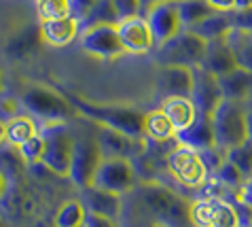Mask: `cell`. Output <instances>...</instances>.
<instances>
[{
    "label": "cell",
    "mask_w": 252,
    "mask_h": 227,
    "mask_svg": "<svg viewBox=\"0 0 252 227\" xmlns=\"http://www.w3.org/2000/svg\"><path fill=\"white\" fill-rule=\"evenodd\" d=\"M129 195L136 210L142 217L151 219L153 223L167 227H185L187 223H191V204L178 193H174L170 187H163L155 181H146L136 185Z\"/></svg>",
    "instance_id": "cell-1"
},
{
    "label": "cell",
    "mask_w": 252,
    "mask_h": 227,
    "mask_svg": "<svg viewBox=\"0 0 252 227\" xmlns=\"http://www.w3.org/2000/svg\"><path fill=\"white\" fill-rule=\"evenodd\" d=\"M74 111L83 115L87 121H94L100 127L121 132L129 138H144V113L136 106L125 104H97L89 102L81 96H70Z\"/></svg>",
    "instance_id": "cell-2"
},
{
    "label": "cell",
    "mask_w": 252,
    "mask_h": 227,
    "mask_svg": "<svg viewBox=\"0 0 252 227\" xmlns=\"http://www.w3.org/2000/svg\"><path fill=\"white\" fill-rule=\"evenodd\" d=\"M19 100H22V106L28 113L43 119L45 125L66 123L76 113L72 102H70V98L60 94L58 89H51V87H47V85H38V83L26 85Z\"/></svg>",
    "instance_id": "cell-3"
},
{
    "label": "cell",
    "mask_w": 252,
    "mask_h": 227,
    "mask_svg": "<svg viewBox=\"0 0 252 227\" xmlns=\"http://www.w3.org/2000/svg\"><path fill=\"white\" fill-rule=\"evenodd\" d=\"M212 127L216 136V147L222 151H231L242 147L250 140L248 134V113L246 102L240 100H225L212 115Z\"/></svg>",
    "instance_id": "cell-4"
},
{
    "label": "cell",
    "mask_w": 252,
    "mask_h": 227,
    "mask_svg": "<svg viewBox=\"0 0 252 227\" xmlns=\"http://www.w3.org/2000/svg\"><path fill=\"white\" fill-rule=\"evenodd\" d=\"M155 60L159 66H189L199 68L206 60L208 40L195 30H183L178 37L167 40L165 45L155 49Z\"/></svg>",
    "instance_id": "cell-5"
},
{
    "label": "cell",
    "mask_w": 252,
    "mask_h": 227,
    "mask_svg": "<svg viewBox=\"0 0 252 227\" xmlns=\"http://www.w3.org/2000/svg\"><path fill=\"white\" fill-rule=\"evenodd\" d=\"M104 161V153L97 136L89 132H74V151H72V166H70L68 179L81 191L94 187L97 168Z\"/></svg>",
    "instance_id": "cell-6"
},
{
    "label": "cell",
    "mask_w": 252,
    "mask_h": 227,
    "mask_svg": "<svg viewBox=\"0 0 252 227\" xmlns=\"http://www.w3.org/2000/svg\"><path fill=\"white\" fill-rule=\"evenodd\" d=\"M40 132L45 136L43 166L58 176H68L72 166L74 132L66 123H49Z\"/></svg>",
    "instance_id": "cell-7"
},
{
    "label": "cell",
    "mask_w": 252,
    "mask_h": 227,
    "mask_svg": "<svg viewBox=\"0 0 252 227\" xmlns=\"http://www.w3.org/2000/svg\"><path fill=\"white\" fill-rule=\"evenodd\" d=\"M167 170L172 172V176L176 179L178 185H183L187 189H199L208 183L210 170L204 164V157H201L199 151H195L191 147L178 145L167 153Z\"/></svg>",
    "instance_id": "cell-8"
},
{
    "label": "cell",
    "mask_w": 252,
    "mask_h": 227,
    "mask_svg": "<svg viewBox=\"0 0 252 227\" xmlns=\"http://www.w3.org/2000/svg\"><path fill=\"white\" fill-rule=\"evenodd\" d=\"M136 185H138V172L134 159H125V157H104L94 181V187L123 197L129 195L136 189Z\"/></svg>",
    "instance_id": "cell-9"
},
{
    "label": "cell",
    "mask_w": 252,
    "mask_h": 227,
    "mask_svg": "<svg viewBox=\"0 0 252 227\" xmlns=\"http://www.w3.org/2000/svg\"><path fill=\"white\" fill-rule=\"evenodd\" d=\"M142 15L146 17V21H149V26H151L157 49L185 30L183 19H180V11H178V0L157 2V4L149 6Z\"/></svg>",
    "instance_id": "cell-10"
},
{
    "label": "cell",
    "mask_w": 252,
    "mask_h": 227,
    "mask_svg": "<svg viewBox=\"0 0 252 227\" xmlns=\"http://www.w3.org/2000/svg\"><path fill=\"white\" fill-rule=\"evenodd\" d=\"M83 51L100 60H115L125 55V49L119 38L117 26H92L79 34Z\"/></svg>",
    "instance_id": "cell-11"
},
{
    "label": "cell",
    "mask_w": 252,
    "mask_h": 227,
    "mask_svg": "<svg viewBox=\"0 0 252 227\" xmlns=\"http://www.w3.org/2000/svg\"><path fill=\"white\" fill-rule=\"evenodd\" d=\"M117 32H119V38H121L125 53H129V55H146L157 49L155 37H153L151 26L144 15L121 19L117 24Z\"/></svg>",
    "instance_id": "cell-12"
},
{
    "label": "cell",
    "mask_w": 252,
    "mask_h": 227,
    "mask_svg": "<svg viewBox=\"0 0 252 227\" xmlns=\"http://www.w3.org/2000/svg\"><path fill=\"white\" fill-rule=\"evenodd\" d=\"M193 102L197 106L199 115L212 117L214 111L225 102V94L220 87V79L208 73L204 68H195V87H193Z\"/></svg>",
    "instance_id": "cell-13"
},
{
    "label": "cell",
    "mask_w": 252,
    "mask_h": 227,
    "mask_svg": "<svg viewBox=\"0 0 252 227\" xmlns=\"http://www.w3.org/2000/svg\"><path fill=\"white\" fill-rule=\"evenodd\" d=\"M155 87L163 98H172V96L191 98L195 87V68L159 66L155 75Z\"/></svg>",
    "instance_id": "cell-14"
},
{
    "label": "cell",
    "mask_w": 252,
    "mask_h": 227,
    "mask_svg": "<svg viewBox=\"0 0 252 227\" xmlns=\"http://www.w3.org/2000/svg\"><path fill=\"white\" fill-rule=\"evenodd\" d=\"M43 34H40L38 24H30L9 34V38L2 45V53L9 62H22L34 58L40 47H43Z\"/></svg>",
    "instance_id": "cell-15"
},
{
    "label": "cell",
    "mask_w": 252,
    "mask_h": 227,
    "mask_svg": "<svg viewBox=\"0 0 252 227\" xmlns=\"http://www.w3.org/2000/svg\"><path fill=\"white\" fill-rule=\"evenodd\" d=\"M97 140H100L104 157H125L134 159V155H142L144 151V138H129L121 132L108 130V127H100L97 132Z\"/></svg>",
    "instance_id": "cell-16"
},
{
    "label": "cell",
    "mask_w": 252,
    "mask_h": 227,
    "mask_svg": "<svg viewBox=\"0 0 252 227\" xmlns=\"http://www.w3.org/2000/svg\"><path fill=\"white\" fill-rule=\"evenodd\" d=\"M201 68L212 73L214 76H227L231 73H235L240 68L235 55H233V49H231L227 37H220V38H214V40H208V51H206V60L201 64Z\"/></svg>",
    "instance_id": "cell-17"
},
{
    "label": "cell",
    "mask_w": 252,
    "mask_h": 227,
    "mask_svg": "<svg viewBox=\"0 0 252 227\" xmlns=\"http://www.w3.org/2000/svg\"><path fill=\"white\" fill-rule=\"evenodd\" d=\"M38 28L43 40L51 47H66L81 34V21L74 15L60 19H38Z\"/></svg>",
    "instance_id": "cell-18"
},
{
    "label": "cell",
    "mask_w": 252,
    "mask_h": 227,
    "mask_svg": "<svg viewBox=\"0 0 252 227\" xmlns=\"http://www.w3.org/2000/svg\"><path fill=\"white\" fill-rule=\"evenodd\" d=\"M81 202L85 204L87 212L113 219V221H119V217H121V212H123V195L110 193V191H104L97 187L83 189Z\"/></svg>",
    "instance_id": "cell-19"
},
{
    "label": "cell",
    "mask_w": 252,
    "mask_h": 227,
    "mask_svg": "<svg viewBox=\"0 0 252 227\" xmlns=\"http://www.w3.org/2000/svg\"><path fill=\"white\" fill-rule=\"evenodd\" d=\"M159 109L163 111L167 115V119L172 121L176 134L189 130V127L199 119V111H197V106H195L193 98H183V96L163 98L159 104Z\"/></svg>",
    "instance_id": "cell-20"
},
{
    "label": "cell",
    "mask_w": 252,
    "mask_h": 227,
    "mask_svg": "<svg viewBox=\"0 0 252 227\" xmlns=\"http://www.w3.org/2000/svg\"><path fill=\"white\" fill-rule=\"evenodd\" d=\"M176 143L191 147L195 151H208V149L216 147V136H214V127H212V117L199 115V119L195 121L189 130L176 134Z\"/></svg>",
    "instance_id": "cell-21"
},
{
    "label": "cell",
    "mask_w": 252,
    "mask_h": 227,
    "mask_svg": "<svg viewBox=\"0 0 252 227\" xmlns=\"http://www.w3.org/2000/svg\"><path fill=\"white\" fill-rule=\"evenodd\" d=\"M144 138L149 143H157V145L176 140V130H174L172 121L161 109H153L144 113Z\"/></svg>",
    "instance_id": "cell-22"
},
{
    "label": "cell",
    "mask_w": 252,
    "mask_h": 227,
    "mask_svg": "<svg viewBox=\"0 0 252 227\" xmlns=\"http://www.w3.org/2000/svg\"><path fill=\"white\" fill-rule=\"evenodd\" d=\"M220 87H222V94H225V100L246 102L252 96V73L237 68L235 73L220 76Z\"/></svg>",
    "instance_id": "cell-23"
},
{
    "label": "cell",
    "mask_w": 252,
    "mask_h": 227,
    "mask_svg": "<svg viewBox=\"0 0 252 227\" xmlns=\"http://www.w3.org/2000/svg\"><path fill=\"white\" fill-rule=\"evenodd\" d=\"M178 11H180V19H183L185 30H195L199 24H204L206 19L219 13L206 0H178Z\"/></svg>",
    "instance_id": "cell-24"
},
{
    "label": "cell",
    "mask_w": 252,
    "mask_h": 227,
    "mask_svg": "<svg viewBox=\"0 0 252 227\" xmlns=\"http://www.w3.org/2000/svg\"><path fill=\"white\" fill-rule=\"evenodd\" d=\"M38 125L30 115H17L11 121H6V143L13 149H19L24 143H28L30 138H34L38 134Z\"/></svg>",
    "instance_id": "cell-25"
},
{
    "label": "cell",
    "mask_w": 252,
    "mask_h": 227,
    "mask_svg": "<svg viewBox=\"0 0 252 227\" xmlns=\"http://www.w3.org/2000/svg\"><path fill=\"white\" fill-rule=\"evenodd\" d=\"M227 40L240 68L252 73V30H242V28H233L227 34Z\"/></svg>",
    "instance_id": "cell-26"
},
{
    "label": "cell",
    "mask_w": 252,
    "mask_h": 227,
    "mask_svg": "<svg viewBox=\"0 0 252 227\" xmlns=\"http://www.w3.org/2000/svg\"><path fill=\"white\" fill-rule=\"evenodd\" d=\"M212 227H244L240 206H233L220 197H212Z\"/></svg>",
    "instance_id": "cell-27"
},
{
    "label": "cell",
    "mask_w": 252,
    "mask_h": 227,
    "mask_svg": "<svg viewBox=\"0 0 252 227\" xmlns=\"http://www.w3.org/2000/svg\"><path fill=\"white\" fill-rule=\"evenodd\" d=\"M233 30V13H216L210 19H206L204 24H199L195 28V32L199 37H204L206 40H214L220 37H227V34Z\"/></svg>",
    "instance_id": "cell-28"
},
{
    "label": "cell",
    "mask_w": 252,
    "mask_h": 227,
    "mask_svg": "<svg viewBox=\"0 0 252 227\" xmlns=\"http://www.w3.org/2000/svg\"><path fill=\"white\" fill-rule=\"evenodd\" d=\"M87 221V208L81 200H68L55 215V227H83Z\"/></svg>",
    "instance_id": "cell-29"
},
{
    "label": "cell",
    "mask_w": 252,
    "mask_h": 227,
    "mask_svg": "<svg viewBox=\"0 0 252 227\" xmlns=\"http://www.w3.org/2000/svg\"><path fill=\"white\" fill-rule=\"evenodd\" d=\"M117 24H119V13L115 9L113 0H97L92 13L81 21V30L92 26H117Z\"/></svg>",
    "instance_id": "cell-30"
},
{
    "label": "cell",
    "mask_w": 252,
    "mask_h": 227,
    "mask_svg": "<svg viewBox=\"0 0 252 227\" xmlns=\"http://www.w3.org/2000/svg\"><path fill=\"white\" fill-rule=\"evenodd\" d=\"M227 159H229L237 170H240L246 181L252 179V140L244 143L242 147L231 149V151L227 153Z\"/></svg>",
    "instance_id": "cell-31"
},
{
    "label": "cell",
    "mask_w": 252,
    "mask_h": 227,
    "mask_svg": "<svg viewBox=\"0 0 252 227\" xmlns=\"http://www.w3.org/2000/svg\"><path fill=\"white\" fill-rule=\"evenodd\" d=\"M19 153V157L26 164H43V155H45V136L43 132H38L34 138H30L28 143H24L19 149H15Z\"/></svg>",
    "instance_id": "cell-32"
},
{
    "label": "cell",
    "mask_w": 252,
    "mask_h": 227,
    "mask_svg": "<svg viewBox=\"0 0 252 227\" xmlns=\"http://www.w3.org/2000/svg\"><path fill=\"white\" fill-rule=\"evenodd\" d=\"M38 19H60L70 15L68 0H36Z\"/></svg>",
    "instance_id": "cell-33"
},
{
    "label": "cell",
    "mask_w": 252,
    "mask_h": 227,
    "mask_svg": "<svg viewBox=\"0 0 252 227\" xmlns=\"http://www.w3.org/2000/svg\"><path fill=\"white\" fill-rule=\"evenodd\" d=\"M216 179H219L227 189H233V191H242V187L246 185V179H244V174L233 164H231L229 159L222 161V166L216 170Z\"/></svg>",
    "instance_id": "cell-34"
},
{
    "label": "cell",
    "mask_w": 252,
    "mask_h": 227,
    "mask_svg": "<svg viewBox=\"0 0 252 227\" xmlns=\"http://www.w3.org/2000/svg\"><path fill=\"white\" fill-rule=\"evenodd\" d=\"M191 223L195 227H212V197L191 204Z\"/></svg>",
    "instance_id": "cell-35"
},
{
    "label": "cell",
    "mask_w": 252,
    "mask_h": 227,
    "mask_svg": "<svg viewBox=\"0 0 252 227\" xmlns=\"http://www.w3.org/2000/svg\"><path fill=\"white\" fill-rule=\"evenodd\" d=\"M22 100L19 98H15L13 94H6V91H2L0 94V121H11L13 117L22 115Z\"/></svg>",
    "instance_id": "cell-36"
},
{
    "label": "cell",
    "mask_w": 252,
    "mask_h": 227,
    "mask_svg": "<svg viewBox=\"0 0 252 227\" xmlns=\"http://www.w3.org/2000/svg\"><path fill=\"white\" fill-rule=\"evenodd\" d=\"M115 9L119 13V21L121 19H129V17H138L142 15V0H113Z\"/></svg>",
    "instance_id": "cell-37"
},
{
    "label": "cell",
    "mask_w": 252,
    "mask_h": 227,
    "mask_svg": "<svg viewBox=\"0 0 252 227\" xmlns=\"http://www.w3.org/2000/svg\"><path fill=\"white\" fill-rule=\"evenodd\" d=\"M68 2H70V15H74L79 21H83L97 4V0H68Z\"/></svg>",
    "instance_id": "cell-38"
},
{
    "label": "cell",
    "mask_w": 252,
    "mask_h": 227,
    "mask_svg": "<svg viewBox=\"0 0 252 227\" xmlns=\"http://www.w3.org/2000/svg\"><path fill=\"white\" fill-rule=\"evenodd\" d=\"M85 227H119V223L113 221V219H106V217H100V215H92V212H87Z\"/></svg>",
    "instance_id": "cell-39"
},
{
    "label": "cell",
    "mask_w": 252,
    "mask_h": 227,
    "mask_svg": "<svg viewBox=\"0 0 252 227\" xmlns=\"http://www.w3.org/2000/svg\"><path fill=\"white\" fill-rule=\"evenodd\" d=\"M240 202L246 204L248 208H252V179L246 181V185L242 187V191H240Z\"/></svg>",
    "instance_id": "cell-40"
},
{
    "label": "cell",
    "mask_w": 252,
    "mask_h": 227,
    "mask_svg": "<svg viewBox=\"0 0 252 227\" xmlns=\"http://www.w3.org/2000/svg\"><path fill=\"white\" fill-rule=\"evenodd\" d=\"M252 11V0H235V13Z\"/></svg>",
    "instance_id": "cell-41"
},
{
    "label": "cell",
    "mask_w": 252,
    "mask_h": 227,
    "mask_svg": "<svg viewBox=\"0 0 252 227\" xmlns=\"http://www.w3.org/2000/svg\"><path fill=\"white\" fill-rule=\"evenodd\" d=\"M6 189H9V179H6V174H4V170L0 168V200L6 195Z\"/></svg>",
    "instance_id": "cell-42"
},
{
    "label": "cell",
    "mask_w": 252,
    "mask_h": 227,
    "mask_svg": "<svg viewBox=\"0 0 252 227\" xmlns=\"http://www.w3.org/2000/svg\"><path fill=\"white\" fill-rule=\"evenodd\" d=\"M246 113H248V134H250V140H252V96L246 100Z\"/></svg>",
    "instance_id": "cell-43"
},
{
    "label": "cell",
    "mask_w": 252,
    "mask_h": 227,
    "mask_svg": "<svg viewBox=\"0 0 252 227\" xmlns=\"http://www.w3.org/2000/svg\"><path fill=\"white\" fill-rule=\"evenodd\" d=\"M6 143V123L0 121V145Z\"/></svg>",
    "instance_id": "cell-44"
},
{
    "label": "cell",
    "mask_w": 252,
    "mask_h": 227,
    "mask_svg": "<svg viewBox=\"0 0 252 227\" xmlns=\"http://www.w3.org/2000/svg\"><path fill=\"white\" fill-rule=\"evenodd\" d=\"M157 2H165V0H142V11H146V9H149V6L157 4Z\"/></svg>",
    "instance_id": "cell-45"
},
{
    "label": "cell",
    "mask_w": 252,
    "mask_h": 227,
    "mask_svg": "<svg viewBox=\"0 0 252 227\" xmlns=\"http://www.w3.org/2000/svg\"><path fill=\"white\" fill-rule=\"evenodd\" d=\"M4 91V76H2V66H0V94Z\"/></svg>",
    "instance_id": "cell-46"
},
{
    "label": "cell",
    "mask_w": 252,
    "mask_h": 227,
    "mask_svg": "<svg viewBox=\"0 0 252 227\" xmlns=\"http://www.w3.org/2000/svg\"><path fill=\"white\" fill-rule=\"evenodd\" d=\"M0 227H4V223H2V219H0Z\"/></svg>",
    "instance_id": "cell-47"
},
{
    "label": "cell",
    "mask_w": 252,
    "mask_h": 227,
    "mask_svg": "<svg viewBox=\"0 0 252 227\" xmlns=\"http://www.w3.org/2000/svg\"><path fill=\"white\" fill-rule=\"evenodd\" d=\"M83 227H85V225H83Z\"/></svg>",
    "instance_id": "cell-48"
}]
</instances>
